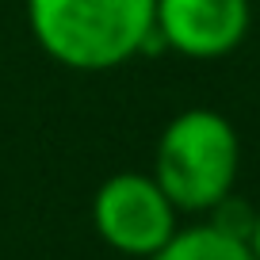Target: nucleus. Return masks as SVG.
<instances>
[{"instance_id": "obj_3", "label": "nucleus", "mask_w": 260, "mask_h": 260, "mask_svg": "<svg viewBox=\"0 0 260 260\" xmlns=\"http://www.w3.org/2000/svg\"><path fill=\"white\" fill-rule=\"evenodd\" d=\"M176 218V203L153 172H115L92 195V226L100 241L122 256L149 260L180 230Z\"/></svg>"}, {"instance_id": "obj_7", "label": "nucleus", "mask_w": 260, "mask_h": 260, "mask_svg": "<svg viewBox=\"0 0 260 260\" xmlns=\"http://www.w3.org/2000/svg\"><path fill=\"white\" fill-rule=\"evenodd\" d=\"M245 245H249L252 260H260V211H256V218H252V226H249V237H245Z\"/></svg>"}, {"instance_id": "obj_5", "label": "nucleus", "mask_w": 260, "mask_h": 260, "mask_svg": "<svg viewBox=\"0 0 260 260\" xmlns=\"http://www.w3.org/2000/svg\"><path fill=\"white\" fill-rule=\"evenodd\" d=\"M149 260H252V252L241 237L222 234L211 222H195L187 230H176Z\"/></svg>"}, {"instance_id": "obj_1", "label": "nucleus", "mask_w": 260, "mask_h": 260, "mask_svg": "<svg viewBox=\"0 0 260 260\" xmlns=\"http://www.w3.org/2000/svg\"><path fill=\"white\" fill-rule=\"evenodd\" d=\"M157 0H27V27L50 61L107 73L142 54H161Z\"/></svg>"}, {"instance_id": "obj_6", "label": "nucleus", "mask_w": 260, "mask_h": 260, "mask_svg": "<svg viewBox=\"0 0 260 260\" xmlns=\"http://www.w3.org/2000/svg\"><path fill=\"white\" fill-rule=\"evenodd\" d=\"M252 218H256V207H249L245 199H237L234 191L226 195V199H218V203L207 211V222L211 226H218L222 234H230V237H249V226H252Z\"/></svg>"}, {"instance_id": "obj_4", "label": "nucleus", "mask_w": 260, "mask_h": 260, "mask_svg": "<svg viewBox=\"0 0 260 260\" xmlns=\"http://www.w3.org/2000/svg\"><path fill=\"white\" fill-rule=\"evenodd\" d=\"M252 27L249 0H157L153 31L161 54L172 50L191 61L230 57Z\"/></svg>"}, {"instance_id": "obj_2", "label": "nucleus", "mask_w": 260, "mask_h": 260, "mask_svg": "<svg viewBox=\"0 0 260 260\" xmlns=\"http://www.w3.org/2000/svg\"><path fill=\"white\" fill-rule=\"evenodd\" d=\"M241 169V138L214 107H187L165 122L153 153V180L180 214H207L226 199Z\"/></svg>"}]
</instances>
